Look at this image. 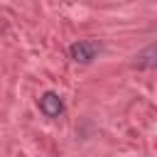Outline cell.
Returning a JSON list of instances; mask_svg holds the SVG:
<instances>
[{
    "label": "cell",
    "instance_id": "6da1fadb",
    "mask_svg": "<svg viewBox=\"0 0 157 157\" xmlns=\"http://www.w3.org/2000/svg\"><path fill=\"white\" fill-rule=\"evenodd\" d=\"M98 52H101V44L96 39H78L69 47V54L76 64H91L98 56Z\"/></svg>",
    "mask_w": 157,
    "mask_h": 157
},
{
    "label": "cell",
    "instance_id": "7a4b0ae2",
    "mask_svg": "<svg viewBox=\"0 0 157 157\" xmlns=\"http://www.w3.org/2000/svg\"><path fill=\"white\" fill-rule=\"evenodd\" d=\"M39 110L47 115V118H59L64 113V101L59 98V93L54 91H47L39 96Z\"/></svg>",
    "mask_w": 157,
    "mask_h": 157
},
{
    "label": "cell",
    "instance_id": "3957f363",
    "mask_svg": "<svg viewBox=\"0 0 157 157\" xmlns=\"http://www.w3.org/2000/svg\"><path fill=\"white\" fill-rule=\"evenodd\" d=\"M132 66H135V69H155V66H157V47L150 44V47H145L140 54H135Z\"/></svg>",
    "mask_w": 157,
    "mask_h": 157
}]
</instances>
